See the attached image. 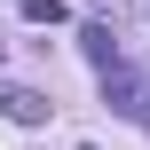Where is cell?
Segmentation results:
<instances>
[{"instance_id": "6da1fadb", "label": "cell", "mask_w": 150, "mask_h": 150, "mask_svg": "<svg viewBox=\"0 0 150 150\" xmlns=\"http://www.w3.org/2000/svg\"><path fill=\"white\" fill-rule=\"evenodd\" d=\"M103 103H111V111H127V119H134V111H142V79H134V71H127V63H103Z\"/></svg>"}, {"instance_id": "7a4b0ae2", "label": "cell", "mask_w": 150, "mask_h": 150, "mask_svg": "<svg viewBox=\"0 0 150 150\" xmlns=\"http://www.w3.org/2000/svg\"><path fill=\"white\" fill-rule=\"evenodd\" d=\"M0 111H8L16 127H40V119H47V103H40L32 87H0Z\"/></svg>"}, {"instance_id": "3957f363", "label": "cell", "mask_w": 150, "mask_h": 150, "mask_svg": "<svg viewBox=\"0 0 150 150\" xmlns=\"http://www.w3.org/2000/svg\"><path fill=\"white\" fill-rule=\"evenodd\" d=\"M79 47H87V63H119V40H111V24L95 16V24H79Z\"/></svg>"}, {"instance_id": "277c9868", "label": "cell", "mask_w": 150, "mask_h": 150, "mask_svg": "<svg viewBox=\"0 0 150 150\" xmlns=\"http://www.w3.org/2000/svg\"><path fill=\"white\" fill-rule=\"evenodd\" d=\"M24 16H32V24H63L71 8H63V0H24Z\"/></svg>"}]
</instances>
